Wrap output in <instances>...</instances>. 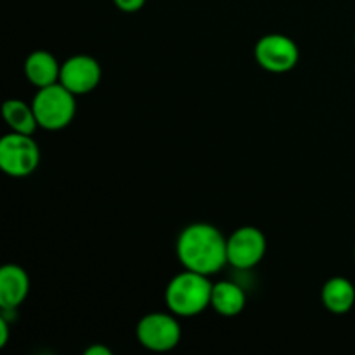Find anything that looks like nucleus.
Here are the masks:
<instances>
[{
    "instance_id": "nucleus-1",
    "label": "nucleus",
    "mask_w": 355,
    "mask_h": 355,
    "mask_svg": "<svg viewBox=\"0 0 355 355\" xmlns=\"http://www.w3.org/2000/svg\"><path fill=\"white\" fill-rule=\"evenodd\" d=\"M177 257L186 270L211 276L227 262V238L210 224H191L177 239Z\"/></svg>"
},
{
    "instance_id": "nucleus-2",
    "label": "nucleus",
    "mask_w": 355,
    "mask_h": 355,
    "mask_svg": "<svg viewBox=\"0 0 355 355\" xmlns=\"http://www.w3.org/2000/svg\"><path fill=\"white\" fill-rule=\"evenodd\" d=\"M211 288L208 276L193 270L177 274L165 290L166 307L177 318H194L211 304Z\"/></svg>"
},
{
    "instance_id": "nucleus-3",
    "label": "nucleus",
    "mask_w": 355,
    "mask_h": 355,
    "mask_svg": "<svg viewBox=\"0 0 355 355\" xmlns=\"http://www.w3.org/2000/svg\"><path fill=\"white\" fill-rule=\"evenodd\" d=\"M75 94L69 92L62 83L38 89L31 106L37 116L38 127L45 130H61L68 127L76 113Z\"/></svg>"
},
{
    "instance_id": "nucleus-4",
    "label": "nucleus",
    "mask_w": 355,
    "mask_h": 355,
    "mask_svg": "<svg viewBox=\"0 0 355 355\" xmlns=\"http://www.w3.org/2000/svg\"><path fill=\"white\" fill-rule=\"evenodd\" d=\"M40 163V149L26 134H7L0 139V168L10 177H28Z\"/></svg>"
},
{
    "instance_id": "nucleus-5",
    "label": "nucleus",
    "mask_w": 355,
    "mask_h": 355,
    "mask_svg": "<svg viewBox=\"0 0 355 355\" xmlns=\"http://www.w3.org/2000/svg\"><path fill=\"white\" fill-rule=\"evenodd\" d=\"M137 340L142 347L151 352H168L179 345L182 329L175 314L151 312L139 321Z\"/></svg>"
},
{
    "instance_id": "nucleus-6",
    "label": "nucleus",
    "mask_w": 355,
    "mask_h": 355,
    "mask_svg": "<svg viewBox=\"0 0 355 355\" xmlns=\"http://www.w3.org/2000/svg\"><path fill=\"white\" fill-rule=\"evenodd\" d=\"M300 52L290 37L281 33L263 35L255 45V59L270 73H286L297 66Z\"/></svg>"
},
{
    "instance_id": "nucleus-7",
    "label": "nucleus",
    "mask_w": 355,
    "mask_h": 355,
    "mask_svg": "<svg viewBox=\"0 0 355 355\" xmlns=\"http://www.w3.org/2000/svg\"><path fill=\"white\" fill-rule=\"evenodd\" d=\"M267 252V239L260 229L245 225L227 238V262L236 269H252L262 262Z\"/></svg>"
},
{
    "instance_id": "nucleus-8",
    "label": "nucleus",
    "mask_w": 355,
    "mask_h": 355,
    "mask_svg": "<svg viewBox=\"0 0 355 355\" xmlns=\"http://www.w3.org/2000/svg\"><path fill=\"white\" fill-rule=\"evenodd\" d=\"M101 76L103 69L97 59L87 54H76L61 64L59 83H62L75 96H83L99 85Z\"/></svg>"
},
{
    "instance_id": "nucleus-9",
    "label": "nucleus",
    "mask_w": 355,
    "mask_h": 355,
    "mask_svg": "<svg viewBox=\"0 0 355 355\" xmlns=\"http://www.w3.org/2000/svg\"><path fill=\"white\" fill-rule=\"evenodd\" d=\"M30 293V277L23 267L7 263L0 269V307L3 312L16 311Z\"/></svg>"
},
{
    "instance_id": "nucleus-10",
    "label": "nucleus",
    "mask_w": 355,
    "mask_h": 355,
    "mask_svg": "<svg viewBox=\"0 0 355 355\" xmlns=\"http://www.w3.org/2000/svg\"><path fill=\"white\" fill-rule=\"evenodd\" d=\"M24 75L28 82L38 89H44L59 82L61 64L49 51H33L24 61Z\"/></svg>"
},
{
    "instance_id": "nucleus-11",
    "label": "nucleus",
    "mask_w": 355,
    "mask_h": 355,
    "mask_svg": "<svg viewBox=\"0 0 355 355\" xmlns=\"http://www.w3.org/2000/svg\"><path fill=\"white\" fill-rule=\"evenodd\" d=\"M322 304L331 314H347L355 304V286L347 277L336 276L326 281L322 286Z\"/></svg>"
},
{
    "instance_id": "nucleus-12",
    "label": "nucleus",
    "mask_w": 355,
    "mask_h": 355,
    "mask_svg": "<svg viewBox=\"0 0 355 355\" xmlns=\"http://www.w3.org/2000/svg\"><path fill=\"white\" fill-rule=\"evenodd\" d=\"M246 305V295L236 283L220 281L211 288V304L214 311L224 318H236Z\"/></svg>"
},
{
    "instance_id": "nucleus-13",
    "label": "nucleus",
    "mask_w": 355,
    "mask_h": 355,
    "mask_svg": "<svg viewBox=\"0 0 355 355\" xmlns=\"http://www.w3.org/2000/svg\"><path fill=\"white\" fill-rule=\"evenodd\" d=\"M2 114L9 128L17 134L31 135L38 127L37 116L31 104H26L21 99H9L3 103Z\"/></svg>"
},
{
    "instance_id": "nucleus-14",
    "label": "nucleus",
    "mask_w": 355,
    "mask_h": 355,
    "mask_svg": "<svg viewBox=\"0 0 355 355\" xmlns=\"http://www.w3.org/2000/svg\"><path fill=\"white\" fill-rule=\"evenodd\" d=\"M113 2L121 12H137L144 7L146 0H113Z\"/></svg>"
},
{
    "instance_id": "nucleus-15",
    "label": "nucleus",
    "mask_w": 355,
    "mask_h": 355,
    "mask_svg": "<svg viewBox=\"0 0 355 355\" xmlns=\"http://www.w3.org/2000/svg\"><path fill=\"white\" fill-rule=\"evenodd\" d=\"M9 321L6 319V315L0 318V347H6L7 342H9Z\"/></svg>"
},
{
    "instance_id": "nucleus-16",
    "label": "nucleus",
    "mask_w": 355,
    "mask_h": 355,
    "mask_svg": "<svg viewBox=\"0 0 355 355\" xmlns=\"http://www.w3.org/2000/svg\"><path fill=\"white\" fill-rule=\"evenodd\" d=\"M85 355H113V350L107 349L106 345H90L85 350Z\"/></svg>"
},
{
    "instance_id": "nucleus-17",
    "label": "nucleus",
    "mask_w": 355,
    "mask_h": 355,
    "mask_svg": "<svg viewBox=\"0 0 355 355\" xmlns=\"http://www.w3.org/2000/svg\"><path fill=\"white\" fill-rule=\"evenodd\" d=\"M354 257H355V250H354Z\"/></svg>"
}]
</instances>
